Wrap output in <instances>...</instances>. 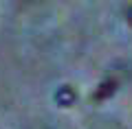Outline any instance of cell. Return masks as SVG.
Masks as SVG:
<instances>
[{"instance_id": "obj_1", "label": "cell", "mask_w": 132, "mask_h": 129, "mask_svg": "<svg viewBox=\"0 0 132 129\" xmlns=\"http://www.w3.org/2000/svg\"><path fill=\"white\" fill-rule=\"evenodd\" d=\"M114 90H117V81L114 79H106V81L99 83V88L93 92V101H97V103L106 101V98H110L114 94Z\"/></svg>"}, {"instance_id": "obj_2", "label": "cell", "mask_w": 132, "mask_h": 129, "mask_svg": "<svg viewBox=\"0 0 132 129\" xmlns=\"http://www.w3.org/2000/svg\"><path fill=\"white\" fill-rule=\"evenodd\" d=\"M55 98H57V103L60 105H64V107H68V105H73L75 103V98H77V94L73 92L68 85H64V88H60L57 90V94H55Z\"/></svg>"}, {"instance_id": "obj_3", "label": "cell", "mask_w": 132, "mask_h": 129, "mask_svg": "<svg viewBox=\"0 0 132 129\" xmlns=\"http://www.w3.org/2000/svg\"><path fill=\"white\" fill-rule=\"evenodd\" d=\"M126 18H128V22L132 24V7H128V11H126Z\"/></svg>"}]
</instances>
